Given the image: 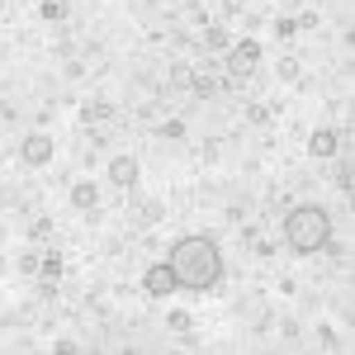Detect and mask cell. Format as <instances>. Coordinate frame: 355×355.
Instances as JSON below:
<instances>
[{
  "label": "cell",
  "mask_w": 355,
  "mask_h": 355,
  "mask_svg": "<svg viewBox=\"0 0 355 355\" xmlns=\"http://www.w3.org/2000/svg\"><path fill=\"white\" fill-rule=\"evenodd\" d=\"M166 266H171L180 289L204 294V289H214L223 279V251L214 246V237H180V242L171 246Z\"/></svg>",
  "instance_id": "obj_1"
},
{
  "label": "cell",
  "mask_w": 355,
  "mask_h": 355,
  "mask_svg": "<svg viewBox=\"0 0 355 355\" xmlns=\"http://www.w3.org/2000/svg\"><path fill=\"white\" fill-rule=\"evenodd\" d=\"M284 242H289V251H299V256L322 251V246L331 242V214L318 209V204L289 209V218H284Z\"/></svg>",
  "instance_id": "obj_2"
},
{
  "label": "cell",
  "mask_w": 355,
  "mask_h": 355,
  "mask_svg": "<svg viewBox=\"0 0 355 355\" xmlns=\"http://www.w3.org/2000/svg\"><path fill=\"white\" fill-rule=\"evenodd\" d=\"M256 67H261V43H256V38H242V43L227 53V76H232V81H246Z\"/></svg>",
  "instance_id": "obj_3"
},
{
  "label": "cell",
  "mask_w": 355,
  "mask_h": 355,
  "mask_svg": "<svg viewBox=\"0 0 355 355\" xmlns=\"http://www.w3.org/2000/svg\"><path fill=\"white\" fill-rule=\"evenodd\" d=\"M142 289H147L152 299H166V294H175V275H171V266H152V270L142 275Z\"/></svg>",
  "instance_id": "obj_4"
},
{
  "label": "cell",
  "mask_w": 355,
  "mask_h": 355,
  "mask_svg": "<svg viewBox=\"0 0 355 355\" xmlns=\"http://www.w3.org/2000/svg\"><path fill=\"white\" fill-rule=\"evenodd\" d=\"M24 162H28V166H48V162H53V137L28 133V137H24Z\"/></svg>",
  "instance_id": "obj_5"
},
{
  "label": "cell",
  "mask_w": 355,
  "mask_h": 355,
  "mask_svg": "<svg viewBox=\"0 0 355 355\" xmlns=\"http://www.w3.org/2000/svg\"><path fill=\"white\" fill-rule=\"evenodd\" d=\"M110 180L119 190H133L137 185V157H114L110 162Z\"/></svg>",
  "instance_id": "obj_6"
},
{
  "label": "cell",
  "mask_w": 355,
  "mask_h": 355,
  "mask_svg": "<svg viewBox=\"0 0 355 355\" xmlns=\"http://www.w3.org/2000/svg\"><path fill=\"white\" fill-rule=\"evenodd\" d=\"M128 105H133L137 114H152L157 110V85H147V81H137L133 90H128Z\"/></svg>",
  "instance_id": "obj_7"
},
{
  "label": "cell",
  "mask_w": 355,
  "mask_h": 355,
  "mask_svg": "<svg viewBox=\"0 0 355 355\" xmlns=\"http://www.w3.org/2000/svg\"><path fill=\"white\" fill-rule=\"evenodd\" d=\"M308 152H313V157H322V162L336 157V133H331V128H318V133L308 137Z\"/></svg>",
  "instance_id": "obj_8"
},
{
  "label": "cell",
  "mask_w": 355,
  "mask_h": 355,
  "mask_svg": "<svg viewBox=\"0 0 355 355\" xmlns=\"http://www.w3.org/2000/svg\"><path fill=\"white\" fill-rule=\"evenodd\" d=\"M71 204H76V209H85V214H90V209H95V204H100V185H90V180H81V185H76V190H71Z\"/></svg>",
  "instance_id": "obj_9"
},
{
  "label": "cell",
  "mask_w": 355,
  "mask_h": 355,
  "mask_svg": "<svg viewBox=\"0 0 355 355\" xmlns=\"http://www.w3.org/2000/svg\"><path fill=\"white\" fill-rule=\"evenodd\" d=\"M190 90L204 100V95H214V90H218V76H214V71H190Z\"/></svg>",
  "instance_id": "obj_10"
},
{
  "label": "cell",
  "mask_w": 355,
  "mask_h": 355,
  "mask_svg": "<svg viewBox=\"0 0 355 355\" xmlns=\"http://www.w3.org/2000/svg\"><path fill=\"white\" fill-rule=\"evenodd\" d=\"M204 48H209V53L227 48V33H223V28H204Z\"/></svg>",
  "instance_id": "obj_11"
},
{
  "label": "cell",
  "mask_w": 355,
  "mask_h": 355,
  "mask_svg": "<svg viewBox=\"0 0 355 355\" xmlns=\"http://www.w3.org/2000/svg\"><path fill=\"white\" fill-rule=\"evenodd\" d=\"M100 119H110V105L100 100V105H85V123H100Z\"/></svg>",
  "instance_id": "obj_12"
},
{
  "label": "cell",
  "mask_w": 355,
  "mask_h": 355,
  "mask_svg": "<svg viewBox=\"0 0 355 355\" xmlns=\"http://www.w3.org/2000/svg\"><path fill=\"white\" fill-rule=\"evenodd\" d=\"M62 15H67L62 0H43V19H62Z\"/></svg>",
  "instance_id": "obj_13"
},
{
  "label": "cell",
  "mask_w": 355,
  "mask_h": 355,
  "mask_svg": "<svg viewBox=\"0 0 355 355\" xmlns=\"http://www.w3.org/2000/svg\"><path fill=\"white\" fill-rule=\"evenodd\" d=\"M275 33H279V38H284V43H289V38H294V33H299V24H294V19H279V24H275Z\"/></svg>",
  "instance_id": "obj_14"
},
{
  "label": "cell",
  "mask_w": 355,
  "mask_h": 355,
  "mask_svg": "<svg viewBox=\"0 0 355 355\" xmlns=\"http://www.w3.org/2000/svg\"><path fill=\"white\" fill-rule=\"evenodd\" d=\"M43 275H53V279H57V275H62V256H48V261H43Z\"/></svg>",
  "instance_id": "obj_15"
}]
</instances>
